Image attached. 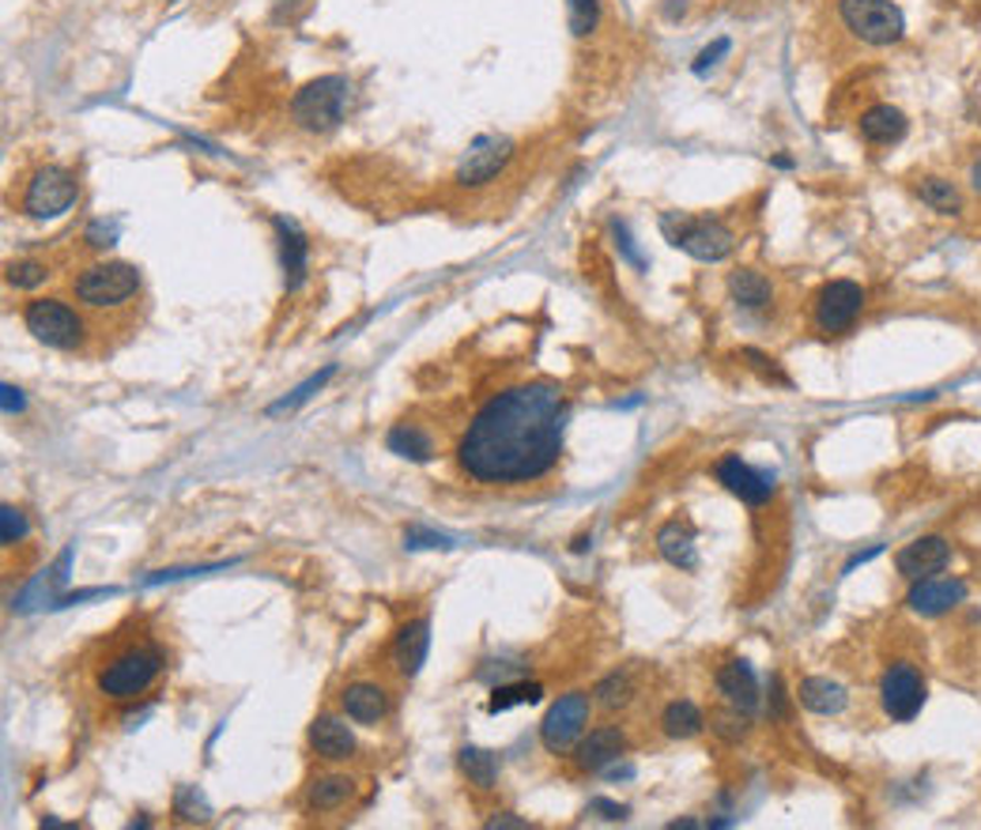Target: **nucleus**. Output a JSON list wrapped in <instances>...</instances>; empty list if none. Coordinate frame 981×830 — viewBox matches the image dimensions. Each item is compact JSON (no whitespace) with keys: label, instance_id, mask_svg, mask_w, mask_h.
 <instances>
[{"label":"nucleus","instance_id":"nucleus-12","mask_svg":"<svg viewBox=\"0 0 981 830\" xmlns=\"http://www.w3.org/2000/svg\"><path fill=\"white\" fill-rule=\"evenodd\" d=\"M513 159V144L507 137H480L472 144V151L464 156V163L457 167V181L461 186H488L507 170Z\"/></svg>","mask_w":981,"mask_h":830},{"label":"nucleus","instance_id":"nucleus-25","mask_svg":"<svg viewBox=\"0 0 981 830\" xmlns=\"http://www.w3.org/2000/svg\"><path fill=\"white\" fill-rule=\"evenodd\" d=\"M657 551L664 562H672L675 570H699V551H694V532L691 524L669 521L657 532Z\"/></svg>","mask_w":981,"mask_h":830},{"label":"nucleus","instance_id":"nucleus-1","mask_svg":"<svg viewBox=\"0 0 981 830\" xmlns=\"http://www.w3.org/2000/svg\"><path fill=\"white\" fill-rule=\"evenodd\" d=\"M567 400L555 381H521L472 416L457 442V461L469 480L499 488V483H532L548 476L563 453Z\"/></svg>","mask_w":981,"mask_h":830},{"label":"nucleus","instance_id":"nucleus-46","mask_svg":"<svg viewBox=\"0 0 981 830\" xmlns=\"http://www.w3.org/2000/svg\"><path fill=\"white\" fill-rule=\"evenodd\" d=\"M774 167H782V170H789V167H793V159H789V156H778V159H774Z\"/></svg>","mask_w":981,"mask_h":830},{"label":"nucleus","instance_id":"nucleus-19","mask_svg":"<svg viewBox=\"0 0 981 830\" xmlns=\"http://www.w3.org/2000/svg\"><path fill=\"white\" fill-rule=\"evenodd\" d=\"M310 751L318 759L326 762H344L356 756V737H351V729L340 718H332V713H321V718H313L310 732Z\"/></svg>","mask_w":981,"mask_h":830},{"label":"nucleus","instance_id":"nucleus-21","mask_svg":"<svg viewBox=\"0 0 981 830\" xmlns=\"http://www.w3.org/2000/svg\"><path fill=\"white\" fill-rule=\"evenodd\" d=\"M857 129H861V137L869 140V144L883 148V144H899V140L907 137L910 121H907V113H902L899 107H891V102H875V107L861 113Z\"/></svg>","mask_w":981,"mask_h":830},{"label":"nucleus","instance_id":"nucleus-34","mask_svg":"<svg viewBox=\"0 0 981 830\" xmlns=\"http://www.w3.org/2000/svg\"><path fill=\"white\" fill-rule=\"evenodd\" d=\"M567 23L578 38L593 34L600 23V0H567Z\"/></svg>","mask_w":981,"mask_h":830},{"label":"nucleus","instance_id":"nucleus-5","mask_svg":"<svg viewBox=\"0 0 981 830\" xmlns=\"http://www.w3.org/2000/svg\"><path fill=\"white\" fill-rule=\"evenodd\" d=\"M140 291V272L126 261H99L76 272L72 294L88 310H113L126 307L132 294Z\"/></svg>","mask_w":981,"mask_h":830},{"label":"nucleus","instance_id":"nucleus-18","mask_svg":"<svg viewBox=\"0 0 981 830\" xmlns=\"http://www.w3.org/2000/svg\"><path fill=\"white\" fill-rule=\"evenodd\" d=\"M340 706H344V713L351 721L359 724H378L389 718V706H393V699H389L386 683H374V680H356L344 687V694H340Z\"/></svg>","mask_w":981,"mask_h":830},{"label":"nucleus","instance_id":"nucleus-26","mask_svg":"<svg viewBox=\"0 0 981 830\" xmlns=\"http://www.w3.org/2000/svg\"><path fill=\"white\" fill-rule=\"evenodd\" d=\"M729 294L740 310H767L774 302V283L759 269H737L729 276Z\"/></svg>","mask_w":981,"mask_h":830},{"label":"nucleus","instance_id":"nucleus-29","mask_svg":"<svg viewBox=\"0 0 981 830\" xmlns=\"http://www.w3.org/2000/svg\"><path fill=\"white\" fill-rule=\"evenodd\" d=\"M918 197H921V204H929L932 212H940V216L963 212V197H959V189L951 186L948 178H921Z\"/></svg>","mask_w":981,"mask_h":830},{"label":"nucleus","instance_id":"nucleus-27","mask_svg":"<svg viewBox=\"0 0 981 830\" xmlns=\"http://www.w3.org/2000/svg\"><path fill=\"white\" fill-rule=\"evenodd\" d=\"M661 729H664V737H669V740H691V737H699V732L707 729V718H702V710L694 702L675 699V702L664 706Z\"/></svg>","mask_w":981,"mask_h":830},{"label":"nucleus","instance_id":"nucleus-17","mask_svg":"<svg viewBox=\"0 0 981 830\" xmlns=\"http://www.w3.org/2000/svg\"><path fill=\"white\" fill-rule=\"evenodd\" d=\"M427 646H431V623H427V619H412V623L400 627L393 646H389V657H393L400 680H412L419 668H423Z\"/></svg>","mask_w":981,"mask_h":830},{"label":"nucleus","instance_id":"nucleus-31","mask_svg":"<svg viewBox=\"0 0 981 830\" xmlns=\"http://www.w3.org/2000/svg\"><path fill=\"white\" fill-rule=\"evenodd\" d=\"M634 676L631 672H612V676H604V680L597 683V691H593V699H597V706H604V710H627V706H631V699H634Z\"/></svg>","mask_w":981,"mask_h":830},{"label":"nucleus","instance_id":"nucleus-13","mask_svg":"<svg viewBox=\"0 0 981 830\" xmlns=\"http://www.w3.org/2000/svg\"><path fill=\"white\" fill-rule=\"evenodd\" d=\"M713 472H718V483H725V491L737 494L740 502H748V506H763V502L774 499V476L751 469L744 457H737V453L721 457L718 469H713Z\"/></svg>","mask_w":981,"mask_h":830},{"label":"nucleus","instance_id":"nucleus-30","mask_svg":"<svg viewBox=\"0 0 981 830\" xmlns=\"http://www.w3.org/2000/svg\"><path fill=\"white\" fill-rule=\"evenodd\" d=\"M457 762H461V774L469 778V786L476 789H491L494 778H499V759L483 748H461Z\"/></svg>","mask_w":981,"mask_h":830},{"label":"nucleus","instance_id":"nucleus-11","mask_svg":"<svg viewBox=\"0 0 981 830\" xmlns=\"http://www.w3.org/2000/svg\"><path fill=\"white\" fill-rule=\"evenodd\" d=\"M80 197V181H76L64 167H42L38 174L27 181L23 193V212L34 219H53L69 212Z\"/></svg>","mask_w":981,"mask_h":830},{"label":"nucleus","instance_id":"nucleus-22","mask_svg":"<svg viewBox=\"0 0 981 830\" xmlns=\"http://www.w3.org/2000/svg\"><path fill=\"white\" fill-rule=\"evenodd\" d=\"M356 778L351 774H318L307 786V808L310 812H340L356 797Z\"/></svg>","mask_w":981,"mask_h":830},{"label":"nucleus","instance_id":"nucleus-42","mask_svg":"<svg viewBox=\"0 0 981 830\" xmlns=\"http://www.w3.org/2000/svg\"><path fill=\"white\" fill-rule=\"evenodd\" d=\"M404 540H408V548H446L442 537H434V532H419V529H408Z\"/></svg>","mask_w":981,"mask_h":830},{"label":"nucleus","instance_id":"nucleus-44","mask_svg":"<svg viewBox=\"0 0 981 830\" xmlns=\"http://www.w3.org/2000/svg\"><path fill=\"white\" fill-rule=\"evenodd\" d=\"M488 827H491V830H499V827H510V830H525L529 823H525V819H513L510 812H502V816L488 819Z\"/></svg>","mask_w":981,"mask_h":830},{"label":"nucleus","instance_id":"nucleus-4","mask_svg":"<svg viewBox=\"0 0 981 830\" xmlns=\"http://www.w3.org/2000/svg\"><path fill=\"white\" fill-rule=\"evenodd\" d=\"M661 231L675 250H683L688 257H694V261H707V264L725 261V257L737 250V234H732L721 219H710V216L664 212Z\"/></svg>","mask_w":981,"mask_h":830},{"label":"nucleus","instance_id":"nucleus-16","mask_svg":"<svg viewBox=\"0 0 981 830\" xmlns=\"http://www.w3.org/2000/svg\"><path fill=\"white\" fill-rule=\"evenodd\" d=\"M627 751V732L619 724H600V729L585 732L574 748V762L582 774H597V770L612 767L619 762V756Z\"/></svg>","mask_w":981,"mask_h":830},{"label":"nucleus","instance_id":"nucleus-45","mask_svg":"<svg viewBox=\"0 0 981 830\" xmlns=\"http://www.w3.org/2000/svg\"><path fill=\"white\" fill-rule=\"evenodd\" d=\"M970 186H974V189H978V193H981V159H978V163H974V167H970Z\"/></svg>","mask_w":981,"mask_h":830},{"label":"nucleus","instance_id":"nucleus-39","mask_svg":"<svg viewBox=\"0 0 981 830\" xmlns=\"http://www.w3.org/2000/svg\"><path fill=\"white\" fill-rule=\"evenodd\" d=\"M740 356H744V359H748V362H751V367H755V370H759V374H763V378H770V381H778V386H785V381H789V378L782 374V370H778V367H774V359H767V356H763V351H755V348H744V351H740Z\"/></svg>","mask_w":981,"mask_h":830},{"label":"nucleus","instance_id":"nucleus-24","mask_svg":"<svg viewBox=\"0 0 981 830\" xmlns=\"http://www.w3.org/2000/svg\"><path fill=\"white\" fill-rule=\"evenodd\" d=\"M272 227L276 234H280V261H283V276H288V291H294L307 280V238L283 216H276Z\"/></svg>","mask_w":981,"mask_h":830},{"label":"nucleus","instance_id":"nucleus-8","mask_svg":"<svg viewBox=\"0 0 981 830\" xmlns=\"http://www.w3.org/2000/svg\"><path fill=\"white\" fill-rule=\"evenodd\" d=\"M589 724V694L585 691H567L559 694V702H551L548 718L540 721V743L548 756H567L570 748H578V740L585 737Z\"/></svg>","mask_w":981,"mask_h":830},{"label":"nucleus","instance_id":"nucleus-6","mask_svg":"<svg viewBox=\"0 0 981 830\" xmlns=\"http://www.w3.org/2000/svg\"><path fill=\"white\" fill-rule=\"evenodd\" d=\"M838 19L864 46H894L907 34V16L894 0H838Z\"/></svg>","mask_w":981,"mask_h":830},{"label":"nucleus","instance_id":"nucleus-38","mask_svg":"<svg viewBox=\"0 0 981 830\" xmlns=\"http://www.w3.org/2000/svg\"><path fill=\"white\" fill-rule=\"evenodd\" d=\"M729 50H732V42H729V38H713V42L707 46V50H702L699 57H694V64H691L694 76H707V72L713 69V64H718L721 57H725Z\"/></svg>","mask_w":981,"mask_h":830},{"label":"nucleus","instance_id":"nucleus-23","mask_svg":"<svg viewBox=\"0 0 981 830\" xmlns=\"http://www.w3.org/2000/svg\"><path fill=\"white\" fill-rule=\"evenodd\" d=\"M797 699L804 710L812 713H823V718H831V713H842L845 702H850V694H845V687L838 680H827V676H804L797 687Z\"/></svg>","mask_w":981,"mask_h":830},{"label":"nucleus","instance_id":"nucleus-3","mask_svg":"<svg viewBox=\"0 0 981 830\" xmlns=\"http://www.w3.org/2000/svg\"><path fill=\"white\" fill-rule=\"evenodd\" d=\"M351 107V80L344 76H318L291 99V118L307 132H332L348 118Z\"/></svg>","mask_w":981,"mask_h":830},{"label":"nucleus","instance_id":"nucleus-9","mask_svg":"<svg viewBox=\"0 0 981 830\" xmlns=\"http://www.w3.org/2000/svg\"><path fill=\"white\" fill-rule=\"evenodd\" d=\"M880 706L891 721L907 724L921 713L925 706V676H921L918 664L910 661H894L883 668L880 676Z\"/></svg>","mask_w":981,"mask_h":830},{"label":"nucleus","instance_id":"nucleus-37","mask_svg":"<svg viewBox=\"0 0 981 830\" xmlns=\"http://www.w3.org/2000/svg\"><path fill=\"white\" fill-rule=\"evenodd\" d=\"M332 374H337V367H326V370H321V374H313L310 381H302V386H299V389H294V393H291V397H283V400H280V404H272V408H269V412L276 416V412H288V408H299V404H302V400H310L313 393H318V389H321V386H326V381H329Z\"/></svg>","mask_w":981,"mask_h":830},{"label":"nucleus","instance_id":"nucleus-20","mask_svg":"<svg viewBox=\"0 0 981 830\" xmlns=\"http://www.w3.org/2000/svg\"><path fill=\"white\" fill-rule=\"evenodd\" d=\"M718 691L725 694L729 706H737V710L744 713H755L759 710V680L755 672H751V664L744 661V657H737V661H729L725 668L718 672Z\"/></svg>","mask_w":981,"mask_h":830},{"label":"nucleus","instance_id":"nucleus-2","mask_svg":"<svg viewBox=\"0 0 981 830\" xmlns=\"http://www.w3.org/2000/svg\"><path fill=\"white\" fill-rule=\"evenodd\" d=\"M163 668H167V650L151 634L121 638V642H113L107 650L99 668H94V687H99V694H107L110 702H132L163 676Z\"/></svg>","mask_w":981,"mask_h":830},{"label":"nucleus","instance_id":"nucleus-43","mask_svg":"<svg viewBox=\"0 0 981 830\" xmlns=\"http://www.w3.org/2000/svg\"><path fill=\"white\" fill-rule=\"evenodd\" d=\"M0 393H4V412H8V416L23 408V393H19L16 386H4V389H0Z\"/></svg>","mask_w":981,"mask_h":830},{"label":"nucleus","instance_id":"nucleus-36","mask_svg":"<svg viewBox=\"0 0 981 830\" xmlns=\"http://www.w3.org/2000/svg\"><path fill=\"white\" fill-rule=\"evenodd\" d=\"M46 276H50V269L42 261H31V257L8 264V283L12 288H38V283H46Z\"/></svg>","mask_w":981,"mask_h":830},{"label":"nucleus","instance_id":"nucleus-40","mask_svg":"<svg viewBox=\"0 0 981 830\" xmlns=\"http://www.w3.org/2000/svg\"><path fill=\"white\" fill-rule=\"evenodd\" d=\"M612 231H615V246H619V250H623L627 261H631V264H638V269H642L645 261H642V253L634 250V242H631V231H627V223H612Z\"/></svg>","mask_w":981,"mask_h":830},{"label":"nucleus","instance_id":"nucleus-35","mask_svg":"<svg viewBox=\"0 0 981 830\" xmlns=\"http://www.w3.org/2000/svg\"><path fill=\"white\" fill-rule=\"evenodd\" d=\"M27 532H31L27 513L16 510V506H0V543H4V548H16V543L27 540Z\"/></svg>","mask_w":981,"mask_h":830},{"label":"nucleus","instance_id":"nucleus-10","mask_svg":"<svg viewBox=\"0 0 981 830\" xmlns=\"http://www.w3.org/2000/svg\"><path fill=\"white\" fill-rule=\"evenodd\" d=\"M864 310V288L853 280H831L823 283L815 294V307H812V318H815V329L823 332V337H838V332H850L853 321L861 318Z\"/></svg>","mask_w":981,"mask_h":830},{"label":"nucleus","instance_id":"nucleus-7","mask_svg":"<svg viewBox=\"0 0 981 830\" xmlns=\"http://www.w3.org/2000/svg\"><path fill=\"white\" fill-rule=\"evenodd\" d=\"M23 326L34 340H42L46 348H57V351L83 348V337H88L83 318L61 299H31L23 307Z\"/></svg>","mask_w":981,"mask_h":830},{"label":"nucleus","instance_id":"nucleus-32","mask_svg":"<svg viewBox=\"0 0 981 830\" xmlns=\"http://www.w3.org/2000/svg\"><path fill=\"white\" fill-rule=\"evenodd\" d=\"M540 694H544L540 691V683H502L491 691L488 710L502 713V710H510V706H532V702H540Z\"/></svg>","mask_w":981,"mask_h":830},{"label":"nucleus","instance_id":"nucleus-41","mask_svg":"<svg viewBox=\"0 0 981 830\" xmlns=\"http://www.w3.org/2000/svg\"><path fill=\"white\" fill-rule=\"evenodd\" d=\"M589 812H600V819H627V808L623 804H615V800H604V797H597V800H589Z\"/></svg>","mask_w":981,"mask_h":830},{"label":"nucleus","instance_id":"nucleus-33","mask_svg":"<svg viewBox=\"0 0 981 830\" xmlns=\"http://www.w3.org/2000/svg\"><path fill=\"white\" fill-rule=\"evenodd\" d=\"M710 729L718 732L721 740L737 743L748 737V713L737 710V706H725V710H713L710 713Z\"/></svg>","mask_w":981,"mask_h":830},{"label":"nucleus","instance_id":"nucleus-15","mask_svg":"<svg viewBox=\"0 0 981 830\" xmlns=\"http://www.w3.org/2000/svg\"><path fill=\"white\" fill-rule=\"evenodd\" d=\"M967 600V586L959 578H921L907 593V608L918 616H944Z\"/></svg>","mask_w":981,"mask_h":830},{"label":"nucleus","instance_id":"nucleus-28","mask_svg":"<svg viewBox=\"0 0 981 830\" xmlns=\"http://www.w3.org/2000/svg\"><path fill=\"white\" fill-rule=\"evenodd\" d=\"M386 446H389V453L408 457V461H431V457H434L431 434H427L423 427H416V423H397L393 431H389Z\"/></svg>","mask_w":981,"mask_h":830},{"label":"nucleus","instance_id":"nucleus-14","mask_svg":"<svg viewBox=\"0 0 981 830\" xmlns=\"http://www.w3.org/2000/svg\"><path fill=\"white\" fill-rule=\"evenodd\" d=\"M948 562H951V543L944 537H921L894 556V570L907 581H921V578L940 574Z\"/></svg>","mask_w":981,"mask_h":830}]
</instances>
